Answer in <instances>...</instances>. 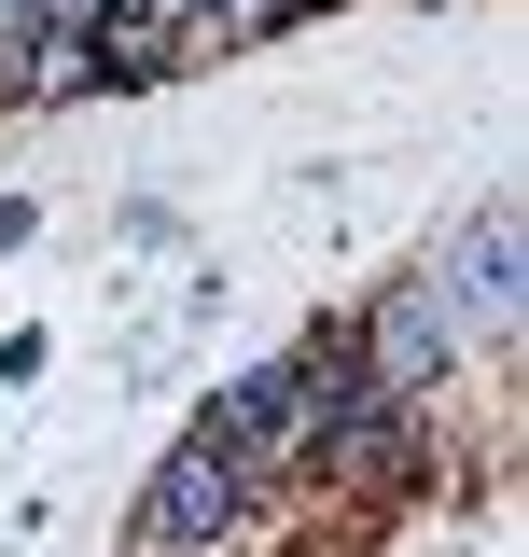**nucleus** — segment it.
Masks as SVG:
<instances>
[{"label": "nucleus", "mask_w": 529, "mask_h": 557, "mask_svg": "<svg viewBox=\"0 0 529 557\" xmlns=\"http://www.w3.org/2000/svg\"><path fill=\"white\" fill-rule=\"evenodd\" d=\"M348 362H362V376H377L391 405H432V418L460 405V376H473L460 321H446V307H432L418 278H377V293L348 307Z\"/></svg>", "instance_id": "nucleus-2"}, {"label": "nucleus", "mask_w": 529, "mask_h": 557, "mask_svg": "<svg viewBox=\"0 0 529 557\" xmlns=\"http://www.w3.org/2000/svg\"><path fill=\"white\" fill-rule=\"evenodd\" d=\"M28 223H42V209H28V196H0V251H28Z\"/></svg>", "instance_id": "nucleus-3"}, {"label": "nucleus", "mask_w": 529, "mask_h": 557, "mask_svg": "<svg viewBox=\"0 0 529 557\" xmlns=\"http://www.w3.org/2000/svg\"><path fill=\"white\" fill-rule=\"evenodd\" d=\"M418 293L460 321V348H473V362H516V321H529V223H516V196H488L460 237H432Z\"/></svg>", "instance_id": "nucleus-1"}]
</instances>
